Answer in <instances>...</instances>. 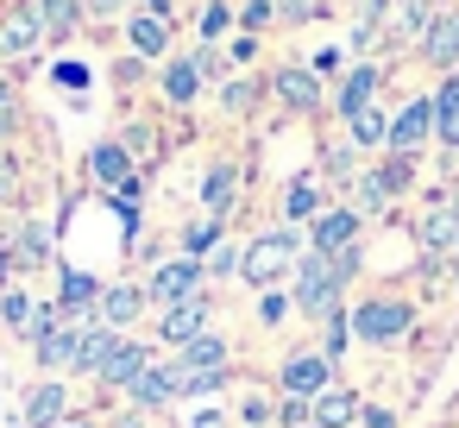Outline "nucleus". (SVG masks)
<instances>
[{
  "label": "nucleus",
  "instance_id": "1",
  "mask_svg": "<svg viewBox=\"0 0 459 428\" xmlns=\"http://www.w3.org/2000/svg\"><path fill=\"white\" fill-rule=\"evenodd\" d=\"M296 265V240L290 233H258L252 246H246V258H239V271H246V284H283V271Z\"/></svg>",
  "mask_w": 459,
  "mask_h": 428
},
{
  "label": "nucleus",
  "instance_id": "2",
  "mask_svg": "<svg viewBox=\"0 0 459 428\" xmlns=\"http://www.w3.org/2000/svg\"><path fill=\"white\" fill-rule=\"evenodd\" d=\"M296 309H302V315H333V309H340V277H333V265H327L321 252H308V258H302Z\"/></svg>",
  "mask_w": 459,
  "mask_h": 428
},
{
  "label": "nucleus",
  "instance_id": "3",
  "mask_svg": "<svg viewBox=\"0 0 459 428\" xmlns=\"http://www.w3.org/2000/svg\"><path fill=\"white\" fill-rule=\"evenodd\" d=\"M352 334H359V340H371V346H390V340H403V334H409V309H403V302H359Z\"/></svg>",
  "mask_w": 459,
  "mask_h": 428
},
{
  "label": "nucleus",
  "instance_id": "4",
  "mask_svg": "<svg viewBox=\"0 0 459 428\" xmlns=\"http://www.w3.org/2000/svg\"><path fill=\"white\" fill-rule=\"evenodd\" d=\"M76 340H82V328H64L57 309H39L32 315V346H39L45 365H76Z\"/></svg>",
  "mask_w": 459,
  "mask_h": 428
},
{
  "label": "nucleus",
  "instance_id": "5",
  "mask_svg": "<svg viewBox=\"0 0 459 428\" xmlns=\"http://www.w3.org/2000/svg\"><path fill=\"white\" fill-rule=\"evenodd\" d=\"M195 296H202V265H195V258L158 265V277H152V302L177 309V302H195Z\"/></svg>",
  "mask_w": 459,
  "mask_h": 428
},
{
  "label": "nucleus",
  "instance_id": "6",
  "mask_svg": "<svg viewBox=\"0 0 459 428\" xmlns=\"http://www.w3.org/2000/svg\"><path fill=\"white\" fill-rule=\"evenodd\" d=\"M327 359L321 353H296L290 365H283V390H290V403H315L321 390H327Z\"/></svg>",
  "mask_w": 459,
  "mask_h": 428
},
{
  "label": "nucleus",
  "instance_id": "7",
  "mask_svg": "<svg viewBox=\"0 0 459 428\" xmlns=\"http://www.w3.org/2000/svg\"><path fill=\"white\" fill-rule=\"evenodd\" d=\"M428 133H434V101H409V108L390 120V145H396V158H409Z\"/></svg>",
  "mask_w": 459,
  "mask_h": 428
},
{
  "label": "nucleus",
  "instance_id": "8",
  "mask_svg": "<svg viewBox=\"0 0 459 428\" xmlns=\"http://www.w3.org/2000/svg\"><path fill=\"white\" fill-rule=\"evenodd\" d=\"M421 57H428V64H440V70H453V64H459V13L428 20V32H421Z\"/></svg>",
  "mask_w": 459,
  "mask_h": 428
},
{
  "label": "nucleus",
  "instance_id": "9",
  "mask_svg": "<svg viewBox=\"0 0 459 428\" xmlns=\"http://www.w3.org/2000/svg\"><path fill=\"white\" fill-rule=\"evenodd\" d=\"M158 334H164L170 346H189V340H202V334H208V302H202V296H195V302H177V309L164 315V328H158Z\"/></svg>",
  "mask_w": 459,
  "mask_h": 428
},
{
  "label": "nucleus",
  "instance_id": "10",
  "mask_svg": "<svg viewBox=\"0 0 459 428\" xmlns=\"http://www.w3.org/2000/svg\"><path fill=\"white\" fill-rule=\"evenodd\" d=\"M352 240H359V214L340 208V214H321V221H315V240H308V246H315L321 258H333V252H346Z\"/></svg>",
  "mask_w": 459,
  "mask_h": 428
},
{
  "label": "nucleus",
  "instance_id": "11",
  "mask_svg": "<svg viewBox=\"0 0 459 428\" xmlns=\"http://www.w3.org/2000/svg\"><path fill=\"white\" fill-rule=\"evenodd\" d=\"M39 13H7V20H0V51H7V57H32L39 51Z\"/></svg>",
  "mask_w": 459,
  "mask_h": 428
},
{
  "label": "nucleus",
  "instance_id": "12",
  "mask_svg": "<svg viewBox=\"0 0 459 428\" xmlns=\"http://www.w3.org/2000/svg\"><path fill=\"white\" fill-rule=\"evenodd\" d=\"M145 365H152V353H145V346H133V340H120V346L108 353V365H101L95 378H101V384H133V378H139Z\"/></svg>",
  "mask_w": 459,
  "mask_h": 428
},
{
  "label": "nucleus",
  "instance_id": "13",
  "mask_svg": "<svg viewBox=\"0 0 459 428\" xmlns=\"http://www.w3.org/2000/svg\"><path fill=\"white\" fill-rule=\"evenodd\" d=\"M308 422L315 428H346V422H359V397L352 390H321L315 409H308Z\"/></svg>",
  "mask_w": 459,
  "mask_h": 428
},
{
  "label": "nucleus",
  "instance_id": "14",
  "mask_svg": "<svg viewBox=\"0 0 459 428\" xmlns=\"http://www.w3.org/2000/svg\"><path fill=\"white\" fill-rule=\"evenodd\" d=\"M170 45V13L164 7H152V13H139L133 20V51H145V57H158Z\"/></svg>",
  "mask_w": 459,
  "mask_h": 428
},
{
  "label": "nucleus",
  "instance_id": "15",
  "mask_svg": "<svg viewBox=\"0 0 459 428\" xmlns=\"http://www.w3.org/2000/svg\"><path fill=\"white\" fill-rule=\"evenodd\" d=\"M39 32H51V39H70L76 32V20H82V0H39Z\"/></svg>",
  "mask_w": 459,
  "mask_h": 428
},
{
  "label": "nucleus",
  "instance_id": "16",
  "mask_svg": "<svg viewBox=\"0 0 459 428\" xmlns=\"http://www.w3.org/2000/svg\"><path fill=\"white\" fill-rule=\"evenodd\" d=\"M95 309H101V321H108V328H126V321L145 309V296H139V290H126V284H114V290H101V302H95Z\"/></svg>",
  "mask_w": 459,
  "mask_h": 428
},
{
  "label": "nucleus",
  "instance_id": "17",
  "mask_svg": "<svg viewBox=\"0 0 459 428\" xmlns=\"http://www.w3.org/2000/svg\"><path fill=\"white\" fill-rule=\"evenodd\" d=\"M114 346H120V334H108V328H82V340H76V371H101Z\"/></svg>",
  "mask_w": 459,
  "mask_h": 428
},
{
  "label": "nucleus",
  "instance_id": "18",
  "mask_svg": "<svg viewBox=\"0 0 459 428\" xmlns=\"http://www.w3.org/2000/svg\"><path fill=\"white\" fill-rule=\"evenodd\" d=\"M64 403H70V397H64V384H39V390H32V403H26L32 428H57V422H64Z\"/></svg>",
  "mask_w": 459,
  "mask_h": 428
},
{
  "label": "nucleus",
  "instance_id": "19",
  "mask_svg": "<svg viewBox=\"0 0 459 428\" xmlns=\"http://www.w3.org/2000/svg\"><path fill=\"white\" fill-rule=\"evenodd\" d=\"M202 202H208V214H214V221L233 208V164H214V170L202 177Z\"/></svg>",
  "mask_w": 459,
  "mask_h": 428
},
{
  "label": "nucleus",
  "instance_id": "20",
  "mask_svg": "<svg viewBox=\"0 0 459 428\" xmlns=\"http://www.w3.org/2000/svg\"><path fill=\"white\" fill-rule=\"evenodd\" d=\"M421 246H428V252H453V246H459V214H453V208H434L428 227H421Z\"/></svg>",
  "mask_w": 459,
  "mask_h": 428
},
{
  "label": "nucleus",
  "instance_id": "21",
  "mask_svg": "<svg viewBox=\"0 0 459 428\" xmlns=\"http://www.w3.org/2000/svg\"><path fill=\"white\" fill-rule=\"evenodd\" d=\"M277 95H283L290 108H315V101H321V83H315L308 70H283V76H277Z\"/></svg>",
  "mask_w": 459,
  "mask_h": 428
},
{
  "label": "nucleus",
  "instance_id": "22",
  "mask_svg": "<svg viewBox=\"0 0 459 428\" xmlns=\"http://www.w3.org/2000/svg\"><path fill=\"white\" fill-rule=\"evenodd\" d=\"M371 89H377V70H365V64H359V70L346 76V89H340V114L352 120L359 108H371Z\"/></svg>",
  "mask_w": 459,
  "mask_h": 428
},
{
  "label": "nucleus",
  "instance_id": "23",
  "mask_svg": "<svg viewBox=\"0 0 459 428\" xmlns=\"http://www.w3.org/2000/svg\"><path fill=\"white\" fill-rule=\"evenodd\" d=\"M221 384V371H208V365H170V397H189V390H214Z\"/></svg>",
  "mask_w": 459,
  "mask_h": 428
},
{
  "label": "nucleus",
  "instance_id": "24",
  "mask_svg": "<svg viewBox=\"0 0 459 428\" xmlns=\"http://www.w3.org/2000/svg\"><path fill=\"white\" fill-rule=\"evenodd\" d=\"M195 89H202V64H170L164 70V95L170 101H195Z\"/></svg>",
  "mask_w": 459,
  "mask_h": 428
},
{
  "label": "nucleus",
  "instance_id": "25",
  "mask_svg": "<svg viewBox=\"0 0 459 428\" xmlns=\"http://www.w3.org/2000/svg\"><path fill=\"white\" fill-rule=\"evenodd\" d=\"M89 164H95V177H101V183H120V189L133 183V170H126V152H120V145H95V158H89Z\"/></svg>",
  "mask_w": 459,
  "mask_h": 428
},
{
  "label": "nucleus",
  "instance_id": "26",
  "mask_svg": "<svg viewBox=\"0 0 459 428\" xmlns=\"http://www.w3.org/2000/svg\"><path fill=\"white\" fill-rule=\"evenodd\" d=\"M133 397H139V403H170V365H145V371L133 378Z\"/></svg>",
  "mask_w": 459,
  "mask_h": 428
},
{
  "label": "nucleus",
  "instance_id": "27",
  "mask_svg": "<svg viewBox=\"0 0 459 428\" xmlns=\"http://www.w3.org/2000/svg\"><path fill=\"white\" fill-rule=\"evenodd\" d=\"M434 127H440L446 145H459V83L440 89V101H434Z\"/></svg>",
  "mask_w": 459,
  "mask_h": 428
},
{
  "label": "nucleus",
  "instance_id": "28",
  "mask_svg": "<svg viewBox=\"0 0 459 428\" xmlns=\"http://www.w3.org/2000/svg\"><path fill=\"white\" fill-rule=\"evenodd\" d=\"M346 127H352V139H359V145H384V139H390V120H384L377 108H359Z\"/></svg>",
  "mask_w": 459,
  "mask_h": 428
},
{
  "label": "nucleus",
  "instance_id": "29",
  "mask_svg": "<svg viewBox=\"0 0 459 428\" xmlns=\"http://www.w3.org/2000/svg\"><path fill=\"white\" fill-rule=\"evenodd\" d=\"M183 359H189V365H208V371H221V365H227V340L202 334V340H189V346H183Z\"/></svg>",
  "mask_w": 459,
  "mask_h": 428
},
{
  "label": "nucleus",
  "instance_id": "30",
  "mask_svg": "<svg viewBox=\"0 0 459 428\" xmlns=\"http://www.w3.org/2000/svg\"><path fill=\"white\" fill-rule=\"evenodd\" d=\"M283 208H290V221H302V214H321V189H315V183H290Z\"/></svg>",
  "mask_w": 459,
  "mask_h": 428
},
{
  "label": "nucleus",
  "instance_id": "31",
  "mask_svg": "<svg viewBox=\"0 0 459 428\" xmlns=\"http://www.w3.org/2000/svg\"><path fill=\"white\" fill-rule=\"evenodd\" d=\"M64 302H76V309L82 302H101V284L89 271H64Z\"/></svg>",
  "mask_w": 459,
  "mask_h": 428
},
{
  "label": "nucleus",
  "instance_id": "32",
  "mask_svg": "<svg viewBox=\"0 0 459 428\" xmlns=\"http://www.w3.org/2000/svg\"><path fill=\"white\" fill-rule=\"evenodd\" d=\"M183 246H189V252H208V246H221V221L208 214L202 227H189V233H183Z\"/></svg>",
  "mask_w": 459,
  "mask_h": 428
},
{
  "label": "nucleus",
  "instance_id": "33",
  "mask_svg": "<svg viewBox=\"0 0 459 428\" xmlns=\"http://www.w3.org/2000/svg\"><path fill=\"white\" fill-rule=\"evenodd\" d=\"M384 196H390V183H384V177H359V208H377Z\"/></svg>",
  "mask_w": 459,
  "mask_h": 428
},
{
  "label": "nucleus",
  "instance_id": "34",
  "mask_svg": "<svg viewBox=\"0 0 459 428\" xmlns=\"http://www.w3.org/2000/svg\"><path fill=\"white\" fill-rule=\"evenodd\" d=\"M0 315H7V321H26V315H32V302H26L20 290H7V302H0Z\"/></svg>",
  "mask_w": 459,
  "mask_h": 428
},
{
  "label": "nucleus",
  "instance_id": "35",
  "mask_svg": "<svg viewBox=\"0 0 459 428\" xmlns=\"http://www.w3.org/2000/svg\"><path fill=\"white\" fill-rule=\"evenodd\" d=\"M214 32H227V7H208L202 13V39H214Z\"/></svg>",
  "mask_w": 459,
  "mask_h": 428
},
{
  "label": "nucleus",
  "instance_id": "36",
  "mask_svg": "<svg viewBox=\"0 0 459 428\" xmlns=\"http://www.w3.org/2000/svg\"><path fill=\"white\" fill-rule=\"evenodd\" d=\"M20 252H26V258H45V227H26V240H20Z\"/></svg>",
  "mask_w": 459,
  "mask_h": 428
},
{
  "label": "nucleus",
  "instance_id": "37",
  "mask_svg": "<svg viewBox=\"0 0 459 428\" xmlns=\"http://www.w3.org/2000/svg\"><path fill=\"white\" fill-rule=\"evenodd\" d=\"M82 7H89V13H95V20H114V13H120V7H126V0H82Z\"/></svg>",
  "mask_w": 459,
  "mask_h": 428
},
{
  "label": "nucleus",
  "instance_id": "38",
  "mask_svg": "<svg viewBox=\"0 0 459 428\" xmlns=\"http://www.w3.org/2000/svg\"><path fill=\"white\" fill-rule=\"evenodd\" d=\"M264 20H271V0H252V7H246V26H252V32H258V26H264Z\"/></svg>",
  "mask_w": 459,
  "mask_h": 428
},
{
  "label": "nucleus",
  "instance_id": "39",
  "mask_svg": "<svg viewBox=\"0 0 459 428\" xmlns=\"http://www.w3.org/2000/svg\"><path fill=\"white\" fill-rule=\"evenodd\" d=\"M13 183H20V170H13L7 158H0V202H7V196H13Z\"/></svg>",
  "mask_w": 459,
  "mask_h": 428
},
{
  "label": "nucleus",
  "instance_id": "40",
  "mask_svg": "<svg viewBox=\"0 0 459 428\" xmlns=\"http://www.w3.org/2000/svg\"><path fill=\"white\" fill-rule=\"evenodd\" d=\"M0 284H7V252H0Z\"/></svg>",
  "mask_w": 459,
  "mask_h": 428
},
{
  "label": "nucleus",
  "instance_id": "41",
  "mask_svg": "<svg viewBox=\"0 0 459 428\" xmlns=\"http://www.w3.org/2000/svg\"><path fill=\"white\" fill-rule=\"evenodd\" d=\"M0 114H7V83H0Z\"/></svg>",
  "mask_w": 459,
  "mask_h": 428
},
{
  "label": "nucleus",
  "instance_id": "42",
  "mask_svg": "<svg viewBox=\"0 0 459 428\" xmlns=\"http://www.w3.org/2000/svg\"><path fill=\"white\" fill-rule=\"evenodd\" d=\"M57 428H89V422H57Z\"/></svg>",
  "mask_w": 459,
  "mask_h": 428
}]
</instances>
